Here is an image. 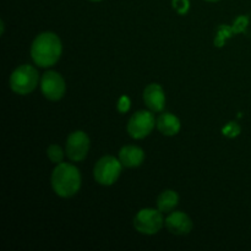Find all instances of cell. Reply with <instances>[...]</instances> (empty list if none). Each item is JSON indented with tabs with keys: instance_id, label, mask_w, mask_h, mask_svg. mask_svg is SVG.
Listing matches in <instances>:
<instances>
[{
	"instance_id": "obj_12",
	"label": "cell",
	"mask_w": 251,
	"mask_h": 251,
	"mask_svg": "<svg viewBox=\"0 0 251 251\" xmlns=\"http://www.w3.org/2000/svg\"><path fill=\"white\" fill-rule=\"evenodd\" d=\"M180 120L172 113H162L157 119V129L164 136H174L180 131Z\"/></svg>"
},
{
	"instance_id": "obj_4",
	"label": "cell",
	"mask_w": 251,
	"mask_h": 251,
	"mask_svg": "<svg viewBox=\"0 0 251 251\" xmlns=\"http://www.w3.org/2000/svg\"><path fill=\"white\" fill-rule=\"evenodd\" d=\"M122 169L123 164L120 159L115 158L114 156H104L96 163L93 176L100 185L109 186L119 179Z\"/></svg>"
},
{
	"instance_id": "obj_6",
	"label": "cell",
	"mask_w": 251,
	"mask_h": 251,
	"mask_svg": "<svg viewBox=\"0 0 251 251\" xmlns=\"http://www.w3.org/2000/svg\"><path fill=\"white\" fill-rule=\"evenodd\" d=\"M153 112L147 110H139L134 113L127 123V132L135 140H141L149 136L157 125L156 118L152 114Z\"/></svg>"
},
{
	"instance_id": "obj_5",
	"label": "cell",
	"mask_w": 251,
	"mask_h": 251,
	"mask_svg": "<svg viewBox=\"0 0 251 251\" xmlns=\"http://www.w3.org/2000/svg\"><path fill=\"white\" fill-rule=\"evenodd\" d=\"M158 208H142L134 218V227L139 233L145 235H153L162 229L164 218Z\"/></svg>"
},
{
	"instance_id": "obj_13",
	"label": "cell",
	"mask_w": 251,
	"mask_h": 251,
	"mask_svg": "<svg viewBox=\"0 0 251 251\" xmlns=\"http://www.w3.org/2000/svg\"><path fill=\"white\" fill-rule=\"evenodd\" d=\"M179 203V195L174 190H164L157 198V208L163 213H171Z\"/></svg>"
},
{
	"instance_id": "obj_20",
	"label": "cell",
	"mask_w": 251,
	"mask_h": 251,
	"mask_svg": "<svg viewBox=\"0 0 251 251\" xmlns=\"http://www.w3.org/2000/svg\"><path fill=\"white\" fill-rule=\"evenodd\" d=\"M206 1H211V2H215V1H220V0H206Z\"/></svg>"
},
{
	"instance_id": "obj_11",
	"label": "cell",
	"mask_w": 251,
	"mask_h": 251,
	"mask_svg": "<svg viewBox=\"0 0 251 251\" xmlns=\"http://www.w3.org/2000/svg\"><path fill=\"white\" fill-rule=\"evenodd\" d=\"M119 159L122 162L123 167L126 168H135V167L141 166L145 159L144 150L137 146H124L119 151Z\"/></svg>"
},
{
	"instance_id": "obj_17",
	"label": "cell",
	"mask_w": 251,
	"mask_h": 251,
	"mask_svg": "<svg viewBox=\"0 0 251 251\" xmlns=\"http://www.w3.org/2000/svg\"><path fill=\"white\" fill-rule=\"evenodd\" d=\"M248 25H249V16H247V15H240L233 22V31H234L235 34L243 33V32L247 31Z\"/></svg>"
},
{
	"instance_id": "obj_21",
	"label": "cell",
	"mask_w": 251,
	"mask_h": 251,
	"mask_svg": "<svg viewBox=\"0 0 251 251\" xmlns=\"http://www.w3.org/2000/svg\"><path fill=\"white\" fill-rule=\"evenodd\" d=\"M91 1H95V2H97V1H100V0H91Z\"/></svg>"
},
{
	"instance_id": "obj_7",
	"label": "cell",
	"mask_w": 251,
	"mask_h": 251,
	"mask_svg": "<svg viewBox=\"0 0 251 251\" xmlns=\"http://www.w3.org/2000/svg\"><path fill=\"white\" fill-rule=\"evenodd\" d=\"M41 90L47 100L51 102L61 100L65 95L66 86L63 76L59 73L49 70L43 74L41 78Z\"/></svg>"
},
{
	"instance_id": "obj_18",
	"label": "cell",
	"mask_w": 251,
	"mask_h": 251,
	"mask_svg": "<svg viewBox=\"0 0 251 251\" xmlns=\"http://www.w3.org/2000/svg\"><path fill=\"white\" fill-rule=\"evenodd\" d=\"M172 4H173L174 10H176L179 15L188 14L189 9H190V1H189V0H173Z\"/></svg>"
},
{
	"instance_id": "obj_19",
	"label": "cell",
	"mask_w": 251,
	"mask_h": 251,
	"mask_svg": "<svg viewBox=\"0 0 251 251\" xmlns=\"http://www.w3.org/2000/svg\"><path fill=\"white\" fill-rule=\"evenodd\" d=\"M130 107H131V100H130V98L127 96H122L119 98V100H118V110H119V113L124 114V113L129 112Z\"/></svg>"
},
{
	"instance_id": "obj_14",
	"label": "cell",
	"mask_w": 251,
	"mask_h": 251,
	"mask_svg": "<svg viewBox=\"0 0 251 251\" xmlns=\"http://www.w3.org/2000/svg\"><path fill=\"white\" fill-rule=\"evenodd\" d=\"M234 34V31H233V27L232 26H228V25H220L217 28V34H216V38H215V46L217 48H222L223 46L226 44V42L233 37Z\"/></svg>"
},
{
	"instance_id": "obj_10",
	"label": "cell",
	"mask_w": 251,
	"mask_h": 251,
	"mask_svg": "<svg viewBox=\"0 0 251 251\" xmlns=\"http://www.w3.org/2000/svg\"><path fill=\"white\" fill-rule=\"evenodd\" d=\"M144 100L151 112H163L166 107V96L162 86L158 83H150L144 91Z\"/></svg>"
},
{
	"instance_id": "obj_15",
	"label": "cell",
	"mask_w": 251,
	"mask_h": 251,
	"mask_svg": "<svg viewBox=\"0 0 251 251\" xmlns=\"http://www.w3.org/2000/svg\"><path fill=\"white\" fill-rule=\"evenodd\" d=\"M47 154H48V158L50 159L53 163L59 164L63 162L64 152L63 149H61L60 146H58V145H50V146L48 147V150H47Z\"/></svg>"
},
{
	"instance_id": "obj_2",
	"label": "cell",
	"mask_w": 251,
	"mask_h": 251,
	"mask_svg": "<svg viewBox=\"0 0 251 251\" xmlns=\"http://www.w3.org/2000/svg\"><path fill=\"white\" fill-rule=\"evenodd\" d=\"M51 188L60 198H71L81 188V173L70 163H59L51 173Z\"/></svg>"
},
{
	"instance_id": "obj_3",
	"label": "cell",
	"mask_w": 251,
	"mask_h": 251,
	"mask_svg": "<svg viewBox=\"0 0 251 251\" xmlns=\"http://www.w3.org/2000/svg\"><path fill=\"white\" fill-rule=\"evenodd\" d=\"M38 71L28 64L20 65L10 76V87L15 93L21 96L29 95L38 85Z\"/></svg>"
},
{
	"instance_id": "obj_1",
	"label": "cell",
	"mask_w": 251,
	"mask_h": 251,
	"mask_svg": "<svg viewBox=\"0 0 251 251\" xmlns=\"http://www.w3.org/2000/svg\"><path fill=\"white\" fill-rule=\"evenodd\" d=\"M63 44L54 32H43L32 42L31 56L34 64L41 68H49L60 59Z\"/></svg>"
},
{
	"instance_id": "obj_9",
	"label": "cell",
	"mask_w": 251,
	"mask_h": 251,
	"mask_svg": "<svg viewBox=\"0 0 251 251\" xmlns=\"http://www.w3.org/2000/svg\"><path fill=\"white\" fill-rule=\"evenodd\" d=\"M167 229L176 235L189 234L193 229V221L186 213L181 211H172L164 220Z\"/></svg>"
},
{
	"instance_id": "obj_8",
	"label": "cell",
	"mask_w": 251,
	"mask_h": 251,
	"mask_svg": "<svg viewBox=\"0 0 251 251\" xmlns=\"http://www.w3.org/2000/svg\"><path fill=\"white\" fill-rule=\"evenodd\" d=\"M66 156L74 162H80L87 157L90 151V137L82 130H76L66 140Z\"/></svg>"
},
{
	"instance_id": "obj_16",
	"label": "cell",
	"mask_w": 251,
	"mask_h": 251,
	"mask_svg": "<svg viewBox=\"0 0 251 251\" xmlns=\"http://www.w3.org/2000/svg\"><path fill=\"white\" fill-rule=\"evenodd\" d=\"M240 132H242V127L237 122H229L222 127V135L228 139H234V137L239 136Z\"/></svg>"
}]
</instances>
